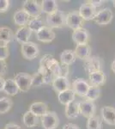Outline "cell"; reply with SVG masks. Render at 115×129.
I'll return each mask as SVG.
<instances>
[{
	"mask_svg": "<svg viewBox=\"0 0 115 129\" xmlns=\"http://www.w3.org/2000/svg\"><path fill=\"white\" fill-rule=\"evenodd\" d=\"M65 14L58 10L57 11L47 16L46 22L50 28H61L65 25Z\"/></svg>",
	"mask_w": 115,
	"mask_h": 129,
	"instance_id": "6da1fadb",
	"label": "cell"
},
{
	"mask_svg": "<svg viewBox=\"0 0 115 129\" xmlns=\"http://www.w3.org/2000/svg\"><path fill=\"white\" fill-rule=\"evenodd\" d=\"M41 125L44 129H55L59 125V118L55 112L47 111L41 117Z\"/></svg>",
	"mask_w": 115,
	"mask_h": 129,
	"instance_id": "7a4b0ae2",
	"label": "cell"
},
{
	"mask_svg": "<svg viewBox=\"0 0 115 129\" xmlns=\"http://www.w3.org/2000/svg\"><path fill=\"white\" fill-rule=\"evenodd\" d=\"M14 80L19 90L22 92H28L32 87V78H31V75L29 74L19 72L16 75Z\"/></svg>",
	"mask_w": 115,
	"mask_h": 129,
	"instance_id": "3957f363",
	"label": "cell"
},
{
	"mask_svg": "<svg viewBox=\"0 0 115 129\" xmlns=\"http://www.w3.org/2000/svg\"><path fill=\"white\" fill-rule=\"evenodd\" d=\"M21 50H22V54L26 59L32 60L36 59L39 56L40 49L35 43L28 41L24 44H22L21 47Z\"/></svg>",
	"mask_w": 115,
	"mask_h": 129,
	"instance_id": "277c9868",
	"label": "cell"
},
{
	"mask_svg": "<svg viewBox=\"0 0 115 129\" xmlns=\"http://www.w3.org/2000/svg\"><path fill=\"white\" fill-rule=\"evenodd\" d=\"M22 10H24L28 15L32 18L38 17L41 16V6L37 1L34 0H26L22 4Z\"/></svg>",
	"mask_w": 115,
	"mask_h": 129,
	"instance_id": "5b68a950",
	"label": "cell"
},
{
	"mask_svg": "<svg viewBox=\"0 0 115 129\" xmlns=\"http://www.w3.org/2000/svg\"><path fill=\"white\" fill-rule=\"evenodd\" d=\"M112 11L109 8H104L99 11L96 12L95 17H94V22H95V24L102 26V25H106L110 23L111 21L112 20Z\"/></svg>",
	"mask_w": 115,
	"mask_h": 129,
	"instance_id": "8992f818",
	"label": "cell"
},
{
	"mask_svg": "<svg viewBox=\"0 0 115 129\" xmlns=\"http://www.w3.org/2000/svg\"><path fill=\"white\" fill-rule=\"evenodd\" d=\"M83 20L77 11H71L66 15L65 17V25L73 30L83 28Z\"/></svg>",
	"mask_w": 115,
	"mask_h": 129,
	"instance_id": "52a82bcc",
	"label": "cell"
},
{
	"mask_svg": "<svg viewBox=\"0 0 115 129\" xmlns=\"http://www.w3.org/2000/svg\"><path fill=\"white\" fill-rule=\"evenodd\" d=\"M79 111L83 117L89 119L95 115V104L94 103V102L88 101V100L82 101L79 103Z\"/></svg>",
	"mask_w": 115,
	"mask_h": 129,
	"instance_id": "ba28073f",
	"label": "cell"
},
{
	"mask_svg": "<svg viewBox=\"0 0 115 129\" xmlns=\"http://www.w3.org/2000/svg\"><path fill=\"white\" fill-rule=\"evenodd\" d=\"M83 68L89 74L95 72H99V71H101V59H100L99 57H96V56H90V57H89L84 60Z\"/></svg>",
	"mask_w": 115,
	"mask_h": 129,
	"instance_id": "9c48e42d",
	"label": "cell"
},
{
	"mask_svg": "<svg viewBox=\"0 0 115 129\" xmlns=\"http://www.w3.org/2000/svg\"><path fill=\"white\" fill-rule=\"evenodd\" d=\"M77 12L83 21H90L94 19L97 11H96V8L92 6L90 4L87 2V3L83 4L80 6L79 10Z\"/></svg>",
	"mask_w": 115,
	"mask_h": 129,
	"instance_id": "30bf717a",
	"label": "cell"
},
{
	"mask_svg": "<svg viewBox=\"0 0 115 129\" xmlns=\"http://www.w3.org/2000/svg\"><path fill=\"white\" fill-rule=\"evenodd\" d=\"M36 38L41 42L49 43L55 39V33L49 27L44 26L38 32H36Z\"/></svg>",
	"mask_w": 115,
	"mask_h": 129,
	"instance_id": "8fae6325",
	"label": "cell"
},
{
	"mask_svg": "<svg viewBox=\"0 0 115 129\" xmlns=\"http://www.w3.org/2000/svg\"><path fill=\"white\" fill-rule=\"evenodd\" d=\"M89 85L88 82L83 78H76L72 83V90L76 95H78L80 96H85L88 89L89 88Z\"/></svg>",
	"mask_w": 115,
	"mask_h": 129,
	"instance_id": "7c38bea8",
	"label": "cell"
},
{
	"mask_svg": "<svg viewBox=\"0 0 115 129\" xmlns=\"http://www.w3.org/2000/svg\"><path fill=\"white\" fill-rule=\"evenodd\" d=\"M89 38V34L88 30L84 28H80L76 29L72 33V40L76 45L88 44Z\"/></svg>",
	"mask_w": 115,
	"mask_h": 129,
	"instance_id": "4fadbf2b",
	"label": "cell"
},
{
	"mask_svg": "<svg viewBox=\"0 0 115 129\" xmlns=\"http://www.w3.org/2000/svg\"><path fill=\"white\" fill-rule=\"evenodd\" d=\"M102 120L106 124L115 126V109L111 106H104L101 109Z\"/></svg>",
	"mask_w": 115,
	"mask_h": 129,
	"instance_id": "5bb4252c",
	"label": "cell"
},
{
	"mask_svg": "<svg viewBox=\"0 0 115 129\" xmlns=\"http://www.w3.org/2000/svg\"><path fill=\"white\" fill-rule=\"evenodd\" d=\"M15 39V35L9 27H0V45L7 46Z\"/></svg>",
	"mask_w": 115,
	"mask_h": 129,
	"instance_id": "9a60e30c",
	"label": "cell"
},
{
	"mask_svg": "<svg viewBox=\"0 0 115 129\" xmlns=\"http://www.w3.org/2000/svg\"><path fill=\"white\" fill-rule=\"evenodd\" d=\"M31 34H32V32L28 28V26L20 27L15 34V39L21 44H24V43L29 41Z\"/></svg>",
	"mask_w": 115,
	"mask_h": 129,
	"instance_id": "2e32d148",
	"label": "cell"
},
{
	"mask_svg": "<svg viewBox=\"0 0 115 129\" xmlns=\"http://www.w3.org/2000/svg\"><path fill=\"white\" fill-rule=\"evenodd\" d=\"M53 87L58 93H60L64 90H66L70 88V82L67 78H63V77H56L53 80Z\"/></svg>",
	"mask_w": 115,
	"mask_h": 129,
	"instance_id": "e0dca14e",
	"label": "cell"
},
{
	"mask_svg": "<svg viewBox=\"0 0 115 129\" xmlns=\"http://www.w3.org/2000/svg\"><path fill=\"white\" fill-rule=\"evenodd\" d=\"M64 114L68 119H76L80 114L79 111V103L73 101L65 106Z\"/></svg>",
	"mask_w": 115,
	"mask_h": 129,
	"instance_id": "ac0fdd59",
	"label": "cell"
},
{
	"mask_svg": "<svg viewBox=\"0 0 115 129\" xmlns=\"http://www.w3.org/2000/svg\"><path fill=\"white\" fill-rule=\"evenodd\" d=\"M74 53L76 58L83 60H85L91 56V47L88 44L76 45Z\"/></svg>",
	"mask_w": 115,
	"mask_h": 129,
	"instance_id": "d6986e66",
	"label": "cell"
},
{
	"mask_svg": "<svg viewBox=\"0 0 115 129\" xmlns=\"http://www.w3.org/2000/svg\"><path fill=\"white\" fill-rule=\"evenodd\" d=\"M28 110L40 118L48 111L47 104L45 103H42V102H35V103H33L29 106Z\"/></svg>",
	"mask_w": 115,
	"mask_h": 129,
	"instance_id": "ffe728a7",
	"label": "cell"
},
{
	"mask_svg": "<svg viewBox=\"0 0 115 129\" xmlns=\"http://www.w3.org/2000/svg\"><path fill=\"white\" fill-rule=\"evenodd\" d=\"M30 19H31L30 16L22 10H17V11H16L13 16L15 24L18 25V26H21V27L27 26L28 22L30 21Z\"/></svg>",
	"mask_w": 115,
	"mask_h": 129,
	"instance_id": "44dd1931",
	"label": "cell"
},
{
	"mask_svg": "<svg viewBox=\"0 0 115 129\" xmlns=\"http://www.w3.org/2000/svg\"><path fill=\"white\" fill-rule=\"evenodd\" d=\"M75 97H76V94H75L74 91L71 89H68L66 90H64L58 94V102L62 105L64 106H66L70 103L75 101Z\"/></svg>",
	"mask_w": 115,
	"mask_h": 129,
	"instance_id": "7402d4cb",
	"label": "cell"
},
{
	"mask_svg": "<svg viewBox=\"0 0 115 129\" xmlns=\"http://www.w3.org/2000/svg\"><path fill=\"white\" fill-rule=\"evenodd\" d=\"M89 82L91 84V86L99 87L101 85L104 84L106 82V75L101 71L90 73L89 76Z\"/></svg>",
	"mask_w": 115,
	"mask_h": 129,
	"instance_id": "603a6c76",
	"label": "cell"
},
{
	"mask_svg": "<svg viewBox=\"0 0 115 129\" xmlns=\"http://www.w3.org/2000/svg\"><path fill=\"white\" fill-rule=\"evenodd\" d=\"M39 117L35 114L31 113L29 110L25 112V114L22 116V122L27 127H34L39 124Z\"/></svg>",
	"mask_w": 115,
	"mask_h": 129,
	"instance_id": "cb8c5ba5",
	"label": "cell"
},
{
	"mask_svg": "<svg viewBox=\"0 0 115 129\" xmlns=\"http://www.w3.org/2000/svg\"><path fill=\"white\" fill-rule=\"evenodd\" d=\"M41 12L47 15L53 13L58 10V3L55 0H43L41 4Z\"/></svg>",
	"mask_w": 115,
	"mask_h": 129,
	"instance_id": "d4e9b609",
	"label": "cell"
},
{
	"mask_svg": "<svg viewBox=\"0 0 115 129\" xmlns=\"http://www.w3.org/2000/svg\"><path fill=\"white\" fill-rule=\"evenodd\" d=\"M3 91H5L6 94L9 95H16L19 91L17 85L15 82L14 78H7L5 80V84H4Z\"/></svg>",
	"mask_w": 115,
	"mask_h": 129,
	"instance_id": "484cf974",
	"label": "cell"
},
{
	"mask_svg": "<svg viewBox=\"0 0 115 129\" xmlns=\"http://www.w3.org/2000/svg\"><path fill=\"white\" fill-rule=\"evenodd\" d=\"M60 59H61V63L70 66L74 63L76 59V57L74 53V51L72 50H64L60 54Z\"/></svg>",
	"mask_w": 115,
	"mask_h": 129,
	"instance_id": "4316f807",
	"label": "cell"
},
{
	"mask_svg": "<svg viewBox=\"0 0 115 129\" xmlns=\"http://www.w3.org/2000/svg\"><path fill=\"white\" fill-rule=\"evenodd\" d=\"M28 28L30 29L31 32H38V31L41 29V28H43L45 25H44V21L41 17H34V18H31L30 21L28 23Z\"/></svg>",
	"mask_w": 115,
	"mask_h": 129,
	"instance_id": "83f0119b",
	"label": "cell"
},
{
	"mask_svg": "<svg viewBox=\"0 0 115 129\" xmlns=\"http://www.w3.org/2000/svg\"><path fill=\"white\" fill-rule=\"evenodd\" d=\"M100 95H101V89H100V87L89 86V88L88 89L84 97L88 101L94 102L95 100H96L100 96Z\"/></svg>",
	"mask_w": 115,
	"mask_h": 129,
	"instance_id": "f1b7e54d",
	"label": "cell"
},
{
	"mask_svg": "<svg viewBox=\"0 0 115 129\" xmlns=\"http://www.w3.org/2000/svg\"><path fill=\"white\" fill-rule=\"evenodd\" d=\"M102 120L99 116H93L88 119L87 129H102Z\"/></svg>",
	"mask_w": 115,
	"mask_h": 129,
	"instance_id": "f546056e",
	"label": "cell"
},
{
	"mask_svg": "<svg viewBox=\"0 0 115 129\" xmlns=\"http://www.w3.org/2000/svg\"><path fill=\"white\" fill-rule=\"evenodd\" d=\"M37 72H38L39 73H41V76L43 77L44 84H50V83L53 82V80L54 78V76L53 75V73H52V72L47 69V67L39 66L38 71H37Z\"/></svg>",
	"mask_w": 115,
	"mask_h": 129,
	"instance_id": "4dcf8cb0",
	"label": "cell"
},
{
	"mask_svg": "<svg viewBox=\"0 0 115 129\" xmlns=\"http://www.w3.org/2000/svg\"><path fill=\"white\" fill-rule=\"evenodd\" d=\"M12 105H13V103L10 98L6 96L1 97L0 98V114H5L9 112Z\"/></svg>",
	"mask_w": 115,
	"mask_h": 129,
	"instance_id": "1f68e13d",
	"label": "cell"
},
{
	"mask_svg": "<svg viewBox=\"0 0 115 129\" xmlns=\"http://www.w3.org/2000/svg\"><path fill=\"white\" fill-rule=\"evenodd\" d=\"M31 78H32V86L39 87V86H41V85L44 84L43 77L41 76V74L39 73L38 72H36L35 73L31 75Z\"/></svg>",
	"mask_w": 115,
	"mask_h": 129,
	"instance_id": "d6a6232c",
	"label": "cell"
},
{
	"mask_svg": "<svg viewBox=\"0 0 115 129\" xmlns=\"http://www.w3.org/2000/svg\"><path fill=\"white\" fill-rule=\"evenodd\" d=\"M10 56V50L7 46L0 45V60H5Z\"/></svg>",
	"mask_w": 115,
	"mask_h": 129,
	"instance_id": "836d02e7",
	"label": "cell"
},
{
	"mask_svg": "<svg viewBox=\"0 0 115 129\" xmlns=\"http://www.w3.org/2000/svg\"><path fill=\"white\" fill-rule=\"evenodd\" d=\"M69 74V66L60 63L59 72H58V77H63V78H67Z\"/></svg>",
	"mask_w": 115,
	"mask_h": 129,
	"instance_id": "e575fe53",
	"label": "cell"
},
{
	"mask_svg": "<svg viewBox=\"0 0 115 129\" xmlns=\"http://www.w3.org/2000/svg\"><path fill=\"white\" fill-rule=\"evenodd\" d=\"M10 2L9 0H0V13H5L10 8Z\"/></svg>",
	"mask_w": 115,
	"mask_h": 129,
	"instance_id": "d590c367",
	"label": "cell"
},
{
	"mask_svg": "<svg viewBox=\"0 0 115 129\" xmlns=\"http://www.w3.org/2000/svg\"><path fill=\"white\" fill-rule=\"evenodd\" d=\"M7 72V63L5 60H0V77L3 78Z\"/></svg>",
	"mask_w": 115,
	"mask_h": 129,
	"instance_id": "8d00e7d4",
	"label": "cell"
},
{
	"mask_svg": "<svg viewBox=\"0 0 115 129\" xmlns=\"http://www.w3.org/2000/svg\"><path fill=\"white\" fill-rule=\"evenodd\" d=\"M88 3H89L95 8H97V7H100V6H101L103 5L104 1H101V0H91V1H89Z\"/></svg>",
	"mask_w": 115,
	"mask_h": 129,
	"instance_id": "74e56055",
	"label": "cell"
},
{
	"mask_svg": "<svg viewBox=\"0 0 115 129\" xmlns=\"http://www.w3.org/2000/svg\"><path fill=\"white\" fill-rule=\"evenodd\" d=\"M5 129H22V127H21L19 125L10 122V123H8V124L5 125Z\"/></svg>",
	"mask_w": 115,
	"mask_h": 129,
	"instance_id": "f35d334b",
	"label": "cell"
},
{
	"mask_svg": "<svg viewBox=\"0 0 115 129\" xmlns=\"http://www.w3.org/2000/svg\"><path fill=\"white\" fill-rule=\"evenodd\" d=\"M63 129H79L78 126L73 123H67L63 126Z\"/></svg>",
	"mask_w": 115,
	"mask_h": 129,
	"instance_id": "ab89813d",
	"label": "cell"
},
{
	"mask_svg": "<svg viewBox=\"0 0 115 129\" xmlns=\"http://www.w3.org/2000/svg\"><path fill=\"white\" fill-rule=\"evenodd\" d=\"M5 80L2 77H0V91L3 90L4 89V84H5Z\"/></svg>",
	"mask_w": 115,
	"mask_h": 129,
	"instance_id": "60d3db41",
	"label": "cell"
},
{
	"mask_svg": "<svg viewBox=\"0 0 115 129\" xmlns=\"http://www.w3.org/2000/svg\"><path fill=\"white\" fill-rule=\"evenodd\" d=\"M111 69H112V71L115 74V59L112 62V64H111Z\"/></svg>",
	"mask_w": 115,
	"mask_h": 129,
	"instance_id": "b9f144b4",
	"label": "cell"
},
{
	"mask_svg": "<svg viewBox=\"0 0 115 129\" xmlns=\"http://www.w3.org/2000/svg\"><path fill=\"white\" fill-rule=\"evenodd\" d=\"M112 5H113V7L115 8V0H113V1H112Z\"/></svg>",
	"mask_w": 115,
	"mask_h": 129,
	"instance_id": "7bdbcfd3",
	"label": "cell"
}]
</instances>
